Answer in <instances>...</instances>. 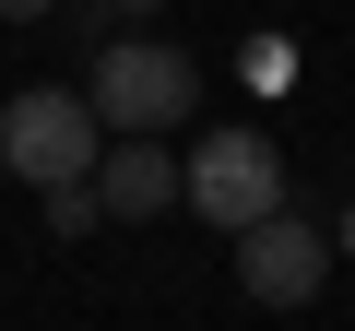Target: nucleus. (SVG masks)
<instances>
[{
    "label": "nucleus",
    "mask_w": 355,
    "mask_h": 331,
    "mask_svg": "<svg viewBox=\"0 0 355 331\" xmlns=\"http://www.w3.org/2000/svg\"><path fill=\"white\" fill-rule=\"evenodd\" d=\"M95 154H107V130H95V107H83L71 83H24L12 107H0V166H12L24 190L95 178Z\"/></svg>",
    "instance_id": "obj_2"
},
{
    "label": "nucleus",
    "mask_w": 355,
    "mask_h": 331,
    "mask_svg": "<svg viewBox=\"0 0 355 331\" xmlns=\"http://www.w3.org/2000/svg\"><path fill=\"white\" fill-rule=\"evenodd\" d=\"M83 190H95V213H119V225H154V213L178 202V154H166V142H107Z\"/></svg>",
    "instance_id": "obj_5"
},
{
    "label": "nucleus",
    "mask_w": 355,
    "mask_h": 331,
    "mask_svg": "<svg viewBox=\"0 0 355 331\" xmlns=\"http://www.w3.org/2000/svg\"><path fill=\"white\" fill-rule=\"evenodd\" d=\"M178 202H190L214 237H249L261 213H284V154L261 130H214V142H190V166H178Z\"/></svg>",
    "instance_id": "obj_3"
},
{
    "label": "nucleus",
    "mask_w": 355,
    "mask_h": 331,
    "mask_svg": "<svg viewBox=\"0 0 355 331\" xmlns=\"http://www.w3.org/2000/svg\"><path fill=\"white\" fill-rule=\"evenodd\" d=\"M343 249H355V213H343Z\"/></svg>",
    "instance_id": "obj_9"
},
{
    "label": "nucleus",
    "mask_w": 355,
    "mask_h": 331,
    "mask_svg": "<svg viewBox=\"0 0 355 331\" xmlns=\"http://www.w3.org/2000/svg\"><path fill=\"white\" fill-rule=\"evenodd\" d=\"M320 272H331V225L261 213V225L237 237V284H249V307H308V296H320Z\"/></svg>",
    "instance_id": "obj_4"
},
{
    "label": "nucleus",
    "mask_w": 355,
    "mask_h": 331,
    "mask_svg": "<svg viewBox=\"0 0 355 331\" xmlns=\"http://www.w3.org/2000/svg\"><path fill=\"white\" fill-rule=\"evenodd\" d=\"M36 12H60V0H0V24H36Z\"/></svg>",
    "instance_id": "obj_7"
},
{
    "label": "nucleus",
    "mask_w": 355,
    "mask_h": 331,
    "mask_svg": "<svg viewBox=\"0 0 355 331\" xmlns=\"http://www.w3.org/2000/svg\"><path fill=\"white\" fill-rule=\"evenodd\" d=\"M95 225H107V213H95V190H83V178H71V190H48V237H95Z\"/></svg>",
    "instance_id": "obj_6"
},
{
    "label": "nucleus",
    "mask_w": 355,
    "mask_h": 331,
    "mask_svg": "<svg viewBox=\"0 0 355 331\" xmlns=\"http://www.w3.org/2000/svg\"><path fill=\"white\" fill-rule=\"evenodd\" d=\"M107 12H166V0H107Z\"/></svg>",
    "instance_id": "obj_8"
},
{
    "label": "nucleus",
    "mask_w": 355,
    "mask_h": 331,
    "mask_svg": "<svg viewBox=\"0 0 355 331\" xmlns=\"http://www.w3.org/2000/svg\"><path fill=\"white\" fill-rule=\"evenodd\" d=\"M83 107H95L107 142H154V130H178V118L202 107V60H190V48H166V36H107Z\"/></svg>",
    "instance_id": "obj_1"
}]
</instances>
